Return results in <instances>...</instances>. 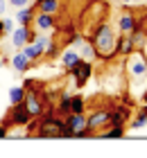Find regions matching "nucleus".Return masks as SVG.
I'll list each match as a JSON object with an SVG mask.
<instances>
[{
  "mask_svg": "<svg viewBox=\"0 0 147 158\" xmlns=\"http://www.w3.org/2000/svg\"><path fill=\"white\" fill-rule=\"evenodd\" d=\"M134 52V43H131L129 34H118L115 36V59H124Z\"/></svg>",
  "mask_w": 147,
  "mask_h": 158,
  "instance_id": "12",
  "label": "nucleus"
},
{
  "mask_svg": "<svg viewBox=\"0 0 147 158\" xmlns=\"http://www.w3.org/2000/svg\"><path fill=\"white\" fill-rule=\"evenodd\" d=\"M29 122V113H27V109L23 104H11V109L7 111V115L2 118V124L9 129H16V127H25Z\"/></svg>",
  "mask_w": 147,
  "mask_h": 158,
  "instance_id": "7",
  "label": "nucleus"
},
{
  "mask_svg": "<svg viewBox=\"0 0 147 158\" xmlns=\"http://www.w3.org/2000/svg\"><path fill=\"white\" fill-rule=\"evenodd\" d=\"M2 30H5V34H11L14 32V20L11 18H5L2 20Z\"/></svg>",
  "mask_w": 147,
  "mask_h": 158,
  "instance_id": "26",
  "label": "nucleus"
},
{
  "mask_svg": "<svg viewBox=\"0 0 147 158\" xmlns=\"http://www.w3.org/2000/svg\"><path fill=\"white\" fill-rule=\"evenodd\" d=\"M109 127H111V122H109V109L106 106L91 109V113H88V118H86V129H88V133H91V138L100 135Z\"/></svg>",
  "mask_w": 147,
  "mask_h": 158,
  "instance_id": "4",
  "label": "nucleus"
},
{
  "mask_svg": "<svg viewBox=\"0 0 147 158\" xmlns=\"http://www.w3.org/2000/svg\"><path fill=\"white\" fill-rule=\"evenodd\" d=\"M143 127H147V113L141 111L134 120H129V127L127 129H134V131H136V129H143Z\"/></svg>",
  "mask_w": 147,
  "mask_h": 158,
  "instance_id": "24",
  "label": "nucleus"
},
{
  "mask_svg": "<svg viewBox=\"0 0 147 158\" xmlns=\"http://www.w3.org/2000/svg\"><path fill=\"white\" fill-rule=\"evenodd\" d=\"M48 41H50V36L48 34H43V32H39L36 34V39L32 41V43H25L23 48V54L27 56L29 61H32V66L34 63H39L41 59H43V54H45V45H48Z\"/></svg>",
  "mask_w": 147,
  "mask_h": 158,
  "instance_id": "5",
  "label": "nucleus"
},
{
  "mask_svg": "<svg viewBox=\"0 0 147 158\" xmlns=\"http://www.w3.org/2000/svg\"><path fill=\"white\" fill-rule=\"evenodd\" d=\"M23 97H25V88H23V86H14V88H9V102L11 104H23Z\"/></svg>",
  "mask_w": 147,
  "mask_h": 158,
  "instance_id": "23",
  "label": "nucleus"
},
{
  "mask_svg": "<svg viewBox=\"0 0 147 158\" xmlns=\"http://www.w3.org/2000/svg\"><path fill=\"white\" fill-rule=\"evenodd\" d=\"M115 2H122V0H115Z\"/></svg>",
  "mask_w": 147,
  "mask_h": 158,
  "instance_id": "33",
  "label": "nucleus"
},
{
  "mask_svg": "<svg viewBox=\"0 0 147 158\" xmlns=\"http://www.w3.org/2000/svg\"><path fill=\"white\" fill-rule=\"evenodd\" d=\"M136 23V7L134 5H122L115 16V32L118 34H129Z\"/></svg>",
  "mask_w": 147,
  "mask_h": 158,
  "instance_id": "6",
  "label": "nucleus"
},
{
  "mask_svg": "<svg viewBox=\"0 0 147 158\" xmlns=\"http://www.w3.org/2000/svg\"><path fill=\"white\" fill-rule=\"evenodd\" d=\"M79 59H82V56H79L77 50H72V48H63V50H61V63H63V68L75 66Z\"/></svg>",
  "mask_w": 147,
  "mask_h": 158,
  "instance_id": "17",
  "label": "nucleus"
},
{
  "mask_svg": "<svg viewBox=\"0 0 147 158\" xmlns=\"http://www.w3.org/2000/svg\"><path fill=\"white\" fill-rule=\"evenodd\" d=\"M9 5H11V7H16V9H20V7L29 5V0H9Z\"/></svg>",
  "mask_w": 147,
  "mask_h": 158,
  "instance_id": "27",
  "label": "nucleus"
},
{
  "mask_svg": "<svg viewBox=\"0 0 147 158\" xmlns=\"http://www.w3.org/2000/svg\"><path fill=\"white\" fill-rule=\"evenodd\" d=\"M93 63L91 61H84V59H79L75 66H70L68 68V73H70V77L75 79V88H84L86 86V81L93 77Z\"/></svg>",
  "mask_w": 147,
  "mask_h": 158,
  "instance_id": "8",
  "label": "nucleus"
},
{
  "mask_svg": "<svg viewBox=\"0 0 147 158\" xmlns=\"http://www.w3.org/2000/svg\"><path fill=\"white\" fill-rule=\"evenodd\" d=\"M141 9H143V14H145V18H147V0H145V2L141 5Z\"/></svg>",
  "mask_w": 147,
  "mask_h": 158,
  "instance_id": "31",
  "label": "nucleus"
},
{
  "mask_svg": "<svg viewBox=\"0 0 147 158\" xmlns=\"http://www.w3.org/2000/svg\"><path fill=\"white\" fill-rule=\"evenodd\" d=\"M0 138H9V129H7L2 122H0Z\"/></svg>",
  "mask_w": 147,
  "mask_h": 158,
  "instance_id": "28",
  "label": "nucleus"
},
{
  "mask_svg": "<svg viewBox=\"0 0 147 158\" xmlns=\"http://www.w3.org/2000/svg\"><path fill=\"white\" fill-rule=\"evenodd\" d=\"M36 32L32 25H20V27H16V30L11 32V45L14 48H23L25 43H32L34 39H36Z\"/></svg>",
  "mask_w": 147,
  "mask_h": 158,
  "instance_id": "11",
  "label": "nucleus"
},
{
  "mask_svg": "<svg viewBox=\"0 0 147 158\" xmlns=\"http://www.w3.org/2000/svg\"><path fill=\"white\" fill-rule=\"evenodd\" d=\"M131 120V104L129 102H118L109 109V122L111 127H127Z\"/></svg>",
  "mask_w": 147,
  "mask_h": 158,
  "instance_id": "9",
  "label": "nucleus"
},
{
  "mask_svg": "<svg viewBox=\"0 0 147 158\" xmlns=\"http://www.w3.org/2000/svg\"><path fill=\"white\" fill-rule=\"evenodd\" d=\"M9 63H11V68L16 70V73H20V75H23V73H27V70H29V66H32V61H29L23 52L14 54L11 59H9Z\"/></svg>",
  "mask_w": 147,
  "mask_h": 158,
  "instance_id": "16",
  "label": "nucleus"
},
{
  "mask_svg": "<svg viewBox=\"0 0 147 158\" xmlns=\"http://www.w3.org/2000/svg\"><path fill=\"white\" fill-rule=\"evenodd\" d=\"M143 113H147V90L143 93Z\"/></svg>",
  "mask_w": 147,
  "mask_h": 158,
  "instance_id": "29",
  "label": "nucleus"
},
{
  "mask_svg": "<svg viewBox=\"0 0 147 158\" xmlns=\"http://www.w3.org/2000/svg\"><path fill=\"white\" fill-rule=\"evenodd\" d=\"M5 9H7V0H0V16L5 14Z\"/></svg>",
  "mask_w": 147,
  "mask_h": 158,
  "instance_id": "30",
  "label": "nucleus"
},
{
  "mask_svg": "<svg viewBox=\"0 0 147 158\" xmlns=\"http://www.w3.org/2000/svg\"><path fill=\"white\" fill-rule=\"evenodd\" d=\"M122 68L127 70V75L131 79L147 77V56H145V50H134L129 56H124V59H122Z\"/></svg>",
  "mask_w": 147,
  "mask_h": 158,
  "instance_id": "3",
  "label": "nucleus"
},
{
  "mask_svg": "<svg viewBox=\"0 0 147 158\" xmlns=\"http://www.w3.org/2000/svg\"><path fill=\"white\" fill-rule=\"evenodd\" d=\"M115 27L109 23H102L100 27H95V30L88 34V43L93 45L95 50V59L102 61V63H111L115 61Z\"/></svg>",
  "mask_w": 147,
  "mask_h": 158,
  "instance_id": "2",
  "label": "nucleus"
},
{
  "mask_svg": "<svg viewBox=\"0 0 147 158\" xmlns=\"http://www.w3.org/2000/svg\"><path fill=\"white\" fill-rule=\"evenodd\" d=\"M70 113H86V99L82 95H70Z\"/></svg>",
  "mask_w": 147,
  "mask_h": 158,
  "instance_id": "20",
  "label": "nucleus"
},
{
  "mask_svg": "<svg viewBox=\"0 0 147 158\" xmlns=\"http://www.w3.org/2000/svg\"><path fill=\"white\" fill-rule=\"evenodd\" d=\"M86 127V113H68L63 115V140L72 138V133Z\"/></svg>",
  "mask_w": 147,
  "mask_h": 158,
  "instance_id": "10",
  "label": "nucleus"
},
{
  "mask_svg": "<svg viewBox=\"0 0 147 158\" xmlns=\"http://www.w3.org/2000/svg\"><path fill=\"white\" fill-rule=\"evenodd\" d=\"M109 16H111V2H109V0H86L77 9L75 25L84 36H88L95 27L106 23Z\"/></svg>",
  "mask_w": 147,
  "mask_h": 158,
  "instance_id": "1",
  "label": "nucleus"
},
{
  "mask_svg": "<svg viewBox=\"0 0 147 158\" xmlns=\"http://www.w3.org/2000/svg\"><path fill=\"white\" fill-rule=\"evenodd\" d=\"M127 133V127H109L100 133V138H122Z\"/></svg>",
  "mask_w": 147,
  "mask_h": 158,
  "instance_id": "21",
  "label": "nucleus"
},
{
  "mask_svg": "<svg viewBox=\"0 0 147 158\" xmlns=\"http://www.w3.org/2000/svg\"><path fill=\"white\" fill-rule=\"evenodd\" d=\"M143 2H145V0H129L127 5H143Z\"/></svg>",
  "mask_w": 147,
  "mask_h": 158,
  "instance_id": "32",
  "label": "nucleus"
},
{
  "mask_svg": "<svg viewBox=\"0 0 147 158\" xmlns=\"http://www.w3.org/2000/svg\"><path fill=\"white\" fill-rule=\"evenodd\" d=\"M54 113H57V115H61V118L70 113V95H68V90L59 93V99L54 102Z\"/></svg>",
  "mask_w": 147,
  "mask_h": 158,
  "instance_id": "14",
  "label": "nucleus"
},
{
  "mask_svg": "<svg viewBox=\"0 0 147 158\" xmlns=\"http://www.w3.org/2000/svg\"><path fill=\"white\" fill-rule=\"evenodd\" d=\"M63 2H66V9H70V11H75V14H77V9L86 2V0H63Z\"/></svg>",
  "mask_w": 147,
  "mask_h": 158,
  "instance_id": "25",
  "label": "nucleus"
},
{
  "mask_svg": "<svg viewBox=\"0 0 147 158\" xmlns=\"http://www.w3.org/2000/svg\"><path fill=\"white\" fill-rule=\"evenodd\" d=\"M145 90H147V88H145Z\"/></svg>",
  "mask_w": 147,
  "mask_h": 158,
  "instance_id": "34",
  "label": "nucleus"
},
{
  "mask_svg": "<svg viewBox=\"0 0 147 158\" xmlns=\"http://www.w3.org/2000/svg\"><path fill=\"white\" fill-rule=\"evenodd\" d=\"M36 11H45V14H57L59 7H61V0H41L36 2Z\"/></svg>",
  "mask_w": 147,
  "mask_h": 158,
  "instance_id": "18",
  "label": "nucleus"
},
{
  "mask_svg": "<svg viewBox=\"0 0 147 158\" xmlns=\"http://www.w3.org/2000/svg\"><path fill=\"white\" fill-rule=\"evenodd\" d=\"M34 14H36V7L34 5H25V7H20V9H18V14L14 18L18 20V25H32Z\"/></svg>",
  "mask_w": 147,
  "mask_h": 158,
  "instance_id": "15",
  "label": "nucleus"
},
{
  "mask_svg": "<svg viewBox=\"0 0 147 158\" xmlns=\"http://www.w3.org/2000/svg\"><path fill=\"white\" fill-rule=\"evenodd\" d=\"M79 56H82V59L84 61H95V50H93V45H91V43H82V45H79Z\"/></svg>",
  "mask_w": 147,
  "mask_h": 158,
  "instance_id": "22",
  "label": "nucleus"
},
{
  "mask_svg": "<svg viewBox=\"0 0 147 158\" xmlns=\"http://www.w3.org/2000/svg\"><path fill=\"white\" fill-rule=\"evenodd\" d=\"M32 23H34V27H36L39 32H50V30H54V14L36 11Z\"/></svg>",
  "mask_w": 147,
  "mask_h": 158,
  "instance_id": "13",
  "label": "nucleus"
},
{
  "mask_svg": "<svg viewBox=\"0 0 147 158\" xmlns=\"http://www.w3.org/2000/svg\"><path fill=\"white\" fill-rule=\"evenodd\" d=\"M61 43H59L57 39H52V41H48V45H45V54H43V59H50V61H52V59H57V56L59 54H61Z\"/></svg>",
  "mask_w": 147,
  "mask_h": 158,
  "instance_id": "19",
  "label": "nucleus"
}]
</instances>
